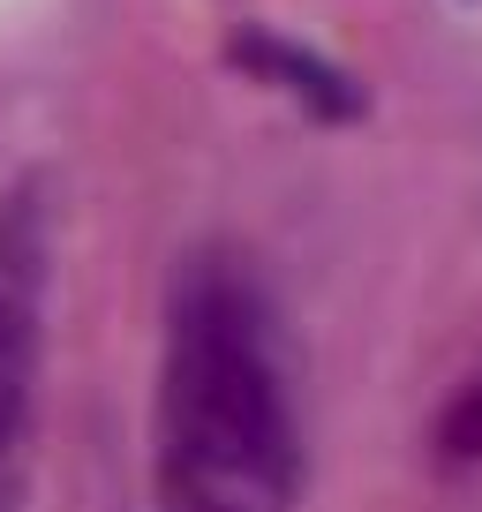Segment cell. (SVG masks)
<instances>
[{
    "label": "cell",
    "mask_w": 482,
    "mask_h": 512,
    "mask_svg": "<svg viewBox=\"0 0 482 512\" xmlns=\"http://www.w3.org/2000/svg\"><path fill=\"white\" fill-rule=\"evenodd\" d=\"M437 437H445L452 460H482V377L452 400V415H445V430H437Z\"/></svg>",
    "instance_id": "obj_4"
},
{
    "label": "cell",
    "mask_w": 482,
    "mask_h": 512,
    "mask_svg": "<svg viewBox=\"0 0 482 512\" xmlns=\"http://www.w3.org/2000/svg\"><path fill=\"white\" fill-rule=\"evenodd\" d=\"M234 53H241L249 68H264V76H279V83H287L294 98H309L317 113H354V91H347V83H339V76H332L324 61H309V53L279 46V38H241Z\"/></svg>",
    "instance_id": "obj_3"
},
{
    "label": "cell",
    "mask_w": 482,
    "mask_h": 512,
    "mask_svg": "<svg viewBox=\"0 0 482 512\" xmlns=\"http://www.w3.org/2000/svg\"><path fill=\"white\" fill-rule=\"evenodd\" d=\"M166 512H287L302 490V430L279 362L272 302L234 256H189L159 369Z\"/></svg>",
    "instance_id": "obj_1"
},
{
    "label": "cell",
    "mask_w": 482,
    "mask_h": 512,
    "mask_svg": "<svg viewBox=\"0 0 482 512\" xmlns=\"http://www.w3.org/2000/svg\"><path fill=\"white\" fill-rule=\"evenodd\" d=\"M38 317H46V211L23 189L0 204V490L38 377Z\"/></svg>",
    "instance_id": "obj_2"
}]
</instances>
